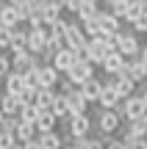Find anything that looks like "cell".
I'll list each match as a JSON object with an SVG mask.
<instances>
[{
  "label": "cell",
  "mask_w": 147,
  "mask_h": 149,
  "mask_svg": "<svg viewBox=\"0 0 147 149\" xmlns=\"http://www.w3.org/2000/svg\"><path fill=\"white\" fill-rule=\"evenodd\" d=\"M67 77H70L75 86H83L86 80L94 77V64H89V61H78V64L72 66L70 72H67Z\"/></svg>",
  "instance_id": "obj_8"
},
{
  "label": "cell",
  "mask_w": 147,
  "mask_h": 149,
  "mask_svg": "<svg viewBox=\"0 0 147 149\" xmlns=\"http://www.w3.org/2000/svg\"><path fill=\"white\" fill-rule=\"evenodd\" d=\"M122 74H128L131 80H136V83H144L147 80V66L139 61V55L136 58H125V72Z\"/></svg>",
  "instance_id": "obj_12"
},
{
  "label": "cell",
  "mask_w": 147,
  "mask_h": 149,
  "mask_svg": "<svg viewBox=\"0 0 147 149\" xmlns=\"http://www.w3.org/2000/svg\"><path fill=\"white\" fill-rule=\"evenodd\" d=\"M139 61H142V64L147 66V44H144V47H142V53H139Z\"/></svg>",
  "instance_id": "obj_44"
},
{
  "label": "cell",
  "mask_w": 147,
  "mask_h": 149,
  "mask_svg": "<svg viewBox=\"0 0 147 149\" xmlns=\"http://www.w3.org/2000/svg\"><path fill=\"white\" fill-rule=\"evenodd\" d=\"M144 36H147V33H144Z\"/></svg>",
  "instance_id": "obj_50"
},
{
  "label": "cell",
  "mask_w": 147,
  "mask_h": 149,
  "mask_svg": "<svg viewBox=\"0 0 147 149\" xmlns=\"http://www.w3.org/2000/svg\"><path fill=\"white\" fill-rule=\"evenodd\" d=\"M64 11H67L64 8V0H42V19L47 22V25L58 22Z\"/></svg>",
  "instance_id": "obj_9"
},
{
  "label": "cell",
  "mask_w": 147,
  "mask_h": 149,
  "mask_svg": "<svg viewBox=\"0 0 147 149\" xmlns=\"http://www.w3.org/2000/svg\"><path fill=\"white\" fill-rule=\"evenodd\" d=\"M100 22H103L106 33H120L122 31V19L117 14H111V11H103V14H100Z\"/></svg>",
  "instance_id": "obj_26"
},
{
  "label": "cell",
  "mask_w": 147,
  "mask_h": 149,
  "mask_svg": "<svg viewBox=\"0 0 147 149\" xmlns=\"http://www.w3.org/2000/svg\"><path fill=\"white\" fill-rule=\"evenodd\" d=\"M131 28H133L136 33H147V11H142V14L131 22Z\"/></svg>",
  "instance_id": "obj_36"
},
{
  "label": "cell",
  "mask_w": 147,
  "mask_h": 149,
  "mask_svg": "<svg viewBox=\"0 0 147 149\" xmlns=\"http://www.w3.org/2000/svg\"><path fill=\"white\" fill-rule=\"evenodd\" d=\"M22 77H25V86H28V88H42V86H39V66H36L33 72L22 74Z\"/></svg>",
  "instance_id": "obj_37"
},
{
  "label": "cell",
  "mask_w": 147,
  "mask_h": 149,
  "mask_svg": "<svg viewBox=\"0 0 147 149\" xmlns=\"http://www.w3.org/2000/svg\"><path fill=\"white\" fill-rule=\"evenodd\" d=\"M103 11H106V8H100V3H94V0H86V3L81 6V11H78L75 17L83 22V19H94V17H100Z\"/></svg>",
  "instance_id": "obj_25"
},
{
  "label": "cell",
  "mask_w": 147,
  "mask_h": 149,
  "mask_svg": "<svg viewBox=\"0 0 147 149\" xmlns=\"http://www.w3.org/2000/svg\"><path fill=\"white\" fill-rule=\"evenodd\" d=\"M67 130H70L72 138H86V135H92V130H94V119L89 116V113H78V116L70 119Z\"/></svg>",
  "instance_id": "obj_5"
},
{
  "label": "cell",
  "mask_w": 147,
  "mask_h": 149,
  "mask_svg": "<svg viewBox=\"0 0 147 149\" xmlns=\"http://www.w3.org/2000/svg\"><path fill=\"white\" fill-rule=\"evenodd\" d=\"M56 94H58L56 88H39V94H36V105H39V108H50V102L56 100Z\"/></svg>",
  "instance_id": "obj_30"
},
{
  "label": "cell",
  "mask_w": 147,
  "mask_h": 149,
  "mask_svg": "<svg viewBox=\"0 0 147 149\" xmlns=\"http://www.w3.org/2000/svg\"><path fill=\"white\" fill-rule=\"evenodd\" d=\"M67 28H70V22H67L64 17H61L58 22H53V28H50V33H58V36H64V33H67Z\"/></svg>",
  "instance_id": "obj_40"
},
{
  "label": "cell",
  "mask_w": 147,
  "mask_h": 149,
  "mask_svg": "<svg viewBox=\"0 0 147 149\" xmlns=\"http://www.w3.org/2000/svg\"><path fill=\"white\" fill-rule=\"evenodd\" d=\"M61 74L58 69H56L53 64H44V66H39V86L42 88H58V83H61Z\"/></svg>",
  "instance_id": "obj_10"
},
{
  "label": "cell",
  "mask_w": 147,
  "mask_h": 149,
  "mask_svg": "<svg viewBox=\"0 0 147 149\" xmlns=\"http://www.w3.org/2000/svg\"><path fill=\"white\" fill-rule=\"evenodd\" d=\"M20 122H22L20 116H6V119H3V124H0V130L14 135V133H17V127H20Z\"/></svg>",
  "instance_id": "obj_33"
},
{
  "label": "cell",
  "mask_w": 147,
  "mask_h": 149,
  "mask_svg": "<svg viewBox=\"0 0 147 149\" xmlns=\"http://www.w3.org/2000/svg\"><path fill=\"white\" fill-rule=\"evenodd\" d=\"M11 39H14V28H3L0 25V50H8Z\"/></svg>",
  "instance_id": "obj_34"
},
{
  "label": "cell",
  "mask_w": 147,
  "mask_h": 149,
  "mask_svg": "<svg viewBox=\"0 0 147 149\" xmlns=\"http://www.w3.org/2000/svg\"><path fill=\"white\" fill-rule=\"evenodd\" d=\"M0 108H3L6 116H20L22 100H20L17 94H8V91H3V97H0Z\"/></svg>",
  "instance_id": "obj_17"
},
{
  "label": "cell",
  "mask_w": 147,
  "mask_h": 149,
  "mask_svg": "<svg viewBox=\"0 0 147 149\" xmlns=\"http://www.w3.org/2000/svg\"><path fill=\"white\" fill-rule=\"evenodd\" d=\"M28 50V31H20V28H14V39H11V47H8V53L14 55V53H25ZM31 53V50H28Z\"/></svg>",
  "instance_id": "obj_24"
},
{
  "label": "cell",
  "mask_w": 147,
  "mask_h": 149,
  "mask_svg": "<svg viewBox=\"0 0 147 149\" xmlns=\"http://www.w3.org/2000/svg\"><path fill=\"white\" fill-rule=\"evenodd\" d=\"M108 138H111V135H103V133H97V135H89V138H86V149H106Z\"/></svg>",
  "instance_id": "obj_31"
},
{
  "label": "cell",
  "mask_w": 147,
  "mask_h": 149,
  "mask_svg": "<svg viewBox=\"0 0 147 149\" xmlns=\"http://www.w3.org/2000/svg\"><path fill=\"white\" fill-rule=\"evenodd\" d=\"M114 88H117V94H120L122 100H128V97H133V94H136L139 83H136V80H131L128 74H117V83H114Z\"/></svg>",
  "instance_id": "obj_16"
},
{
  "label": "cell",
  "mask_w": 147,
  "mask_h": 149,
  "mask_svg": "<svg viewBox=\"0 0 147 149\" xmlns=\"http://www.w3.org/2000/svg\"><path fill=\"white\" fill-rule=\"evenodd\" d=\"M117 113H120L125 122H133V119H142L144 113H147V105H144V100H142L139 94H133V97H128V100L120 102Z\"/></svg>",
  "instance_id": "obj_2"
},
{
  "label": "cell",
  "mask_w": 147,
  "mask_h": 149,
  "mask_svg": "<svg viewBox=\"0 0 147 149\" xmlns=\"http://www.w3.org/2000/svg\"><path fill=\"white\" fill-rule=\"evenodd\" d=\"M78 88H81V94L86 97L89 105H94V102H100V94H103V80L92 77V80H86L83 86H78Z\"/></svg>",
  "instance_id": "obj_14"
},
{
  "label": "cell",
  "mask_w": 147,
  "mask_h": 149,
  "mask_svg": "<svg viewBox=\"0 0 147 149\" xmlns=\"http://www.w3.org/2000/svg\"><path fill=\"white\" fill-rule=\"evenodd\" d=\"M39 144H42V149H64V135H61L58 130L42 133V135H39Z\"/></svg>",
  "instance_id": "obj_21"
},
{
  "label": "cell",
  "mask_w": 147,
  "mask_h": 149,
  "mask_svg": "<svg viewBox=\"0 0 147 149\" xmlns=\"http://www.w3.org/2000/svg\"><path fill=\"white\" fill-rule=\"evenodd\" d=\"M106 55H108V47L103 44V39H89V44H86V61L89 64H94V66H103V61H106Z\"/></svg>",
  "instance_id": "obj_7"
},
{
  "label": "cell",
  "mask_w": 147,
  "mask_h": 149,
  "mask_svg": "<svg viewBox=\"0 0 147 149\" xmlns=\"http://www.w3.org/2000/svg\"><path fill=\"white\" fill-rule=\"evenodd\" d=\"M139 97H142V100H144V105H147V83L142 86V91H139Z\"/></svg>",
  "instance_id": "obj_45"
},
{
  "label": "cell",
  "mask_w": 147,
  "mask_h": 149,
  "mask_svg": "<svg viewBox=\"0 0 147 149\" xmlns=\"http://www.w3.org/2000/svg\"><path fill=\"white\" fill-rule=\"evenodd\" d=\"M17 144V135H11V133H3L0 130V149H11Z\"/></svg>",
  "instance_id": "obj_38"
},
{
  "label": "cell",
  "mask_w": 147,
  "mask_h": 149,
  "mask_svg": "<svg viewBox=\"0 0 147 149\" xmlns=\"http://www.w3.org/2000/svg\"><path fill=\"white\" fill-rule=\"evenodd\" d=\"M83 3H86V0H64V8L70 11V14H78Z\"/></svg>",
  "instance_id": "obj_41"
},
{
  "label": "cell",
  "mask_w": 147,
  "mask_h": 149,
  "mask_svg": "<svg viewBox=\"0 0 147 149\" xmlns=\"http://www.w3.org/2000/svg\"><path fill=\"white\" fill-rule=\"evenodd\" d=\"M3 86H6V91H8V94H17V97H20L22 91H25V77H22V74H17V72H11L8 77L3 80Z\"/></svg>",
  "instance_id": "obj_23"
},
{
  "label": "cell",
  "mask_w": 147,
  "mask_h": 149,
  "mask_svg": "<svg viewBox=\"0 0 147 149\" xmlns=\"http://www.w3.org/2000/svg\"><path fill=\"white\" fill-rule=\"evenodd\" d=\"M22 146H25V149H42V144H39V138H36V141H28V144H22Z\"/></svg>",
  "instance_id": "obj_43"
},
{
  "label": "cell",
  "mask_w": 147,
  "mask_h": 149,
  "mask_svg": "<svg viewBox=\"0 0 147 149\" xmlns=\"http://www.w3.org/2000/svg\"><path fill=\"white\" fill-rule=\"evenodd\" d=\"M3 119H6V113H3V108H0V124H3Z\"/></svg>",
  "instance_id": "obj_47"
},
{
  "label": "cell",
  "mask_w": 147,
  "mask_h": 149,
  "mask_svg": "<svg viewBox=\"0 0 147 149\" xmlns=\"http://www.w3.org/2000/svg\"><path fill=\"white\" fill-rule=\"evenodd\" d=\"M0 3H3V0H0Z\"/></svg>",
  "instance_id": "obj_49"
},
{
  "label": "cell",
  "mask_w": 147,
  "mask_h": 149,
  "mask_svg": "<svg viewBox=\"0 0 147 149\" xmlns=\"http://www.w3.org/2000/svg\"><path fill=\"white\" fill-rule=\"evenodd\" d=\"M36 130H39V135H42V133H53V130H58V116H56L50 108H39Z\"/></svg>",
  "instance_id": "obj_11"
},
{
  "label": "cell",
  "mask_w": 147,
  "mask_h": 149,
  "mask_svg": "<svg viewBox=\"0 0 147 149\" xmlns=\"http://www.w3.org/2000/svg\"><path fill=\"white\" fill-rule=\"evenodd\" d=\"M14 72V64H11V55L0 53V80H6L8 74Z\"/></svg>",
  "instance_id": "obj_32"
},
{
  "label": "cell",
  "mask_w": 147,
  "mask_h": 149,
  "mask_svg": "<svg viewBox=\"0 0 147 149\" xmlns=\"http://www.w3.org/2000/svg\"><path fill=\"white\" fill-rule=\"evenodd\" d=\"M11 64H14V72L17 74H28V72L36 69V66H42L39 58L33 53H28V50H25V53H14V55H11Z\"/></svg>",
  "instance_id": "obj_6"
},
{
  "label": "cell",
  "mask_w": 147,
  "mask_h": 149,
  "mask_svg": "<svg viewBox=\"0 0 147 149\" xmlns=\"http://www.w3.org/2000/svg\"><path fill=\"white\" fill-rule=\"evenodd\" d=\"M122 124H125V119H122L117 111H108V108H100L97 116H94V127H97V133H103V135H114L117 130H122Z\"/></svg>",
  "instance_id": "obj_1"
},
{
  "label": "cell",
  "mask_w": 147,
  "mask_h": 149,
  "mask_svg": "<svg viewBox=\"0 0 147 149\" xmlns=\"http://www.w3.org/2000/svg\"><path fill=\"white\" fill-rule=\"evenodd\" d=\"M100 6H106V11H111V14H117L120 19H125L131 0H106V3H100Z\"/></svg>",
  "instance_id": "obj_27"
},
{
  "label": "cell",
  "mask_w": 147,
  "mask_h": 149,
  "mask_svg": "<svg viewBox=\"0 0 147 149\" xmlns=\"http://www.w3.org/2000/svg\"><path fill=\"white\" fill-rule=\"evenodd\" d=\"M0 25L3 28H20V14H17V8L11 3H3L0 6Z\"/></svg>",
  "instance_id": "obj_18"
},
{
  "label": "cell",
  "mask_w": 147,
  "mask_h": 149,
  "mask_svg": "<svg viewBox=\"0 0 147 149\" xmlns=\"http://www.w3.org/2000/svg\"><path fill=\"white\" fill-rule=\"evenodd\" d=\"M117 50H120L125 58H136L142 53V44L136 39V31H120L117 33Z\"/></svg>",
  "instance_id": "obj_3"
},
{
  "label": "cell",
  "mask_w": 147,
  "mask_h": 149,
  "mask_svg": "<svg viewBox=\"0 0 147 149\" xmlns=\"http://www.w3.org/2000/svg\"><path fill=\"white\" fill-rule=\"evenodd\" d=\"M120 102H122V97L117 94L114 86H103V94H100V102H97V105L100 108H108V111H117Z\"/></svg>",
  "instance_id": "obj_19"
},
{
  "label": "cell",
  "mask_w": 147,
  "mask_h": 149,
  "mask_svg": "<svg viewBox=\"0 0 147 149\" xmlns=\"http://www.w3.org/2000/svg\"><path fill=\"white\" fill-rule=\"evenodd\" d=\"M106 149H128V146H125V141H122V138H114V135H111L108 144H106Z\"/></svg>",
  "instance_id": "obj_42"
},
{
  "label": "cell",
  "mask_w": 147,
  "mask_h": 149,
  "mask_svg": "<svg viewBox=\"0 0 147 149\" xmlns=\"http://www.w3.org/2000/svg\"><path fill=\"white\" fill-rule=\"evenodd\" d=\"M128 149H147V138H122Z\"/></svg>",
  "instance_id": "obj_39"
},
{
  "label": "cell",
  "mask_w": 147,
  "mask_h": 149,
  "mask_svg": "<svg viewBox=\"0 0 147 149\" xmlns=\"http://www.w3.org/2000/svg\"><path fill=\"white\" fill-rule=\"evenodd\" d=\"M67 108H70V113H72V116H78V113H86L89 102H86V97L81 94V88H75L70 97H67Z\"/></svg>",
  "instance_id": "obj_20"
},
{
  "label": "cell",
  "mask_w": 147,
  "mask_h": 149,
  "mask_svg": "<svg viewBox=\"0 0 147 149\" xmlns=\"http://www.w3.org/2000/svg\"><path fill=\"white\" fill-rule=\"evenodd\" d=\"M17 141L20 144H28V141H36L39 138V130H36V124H28V122H20V127H17Z\"/></svg>",
  "instance_id": "obj_22"
},
{
  "label": "cell",
  "mask_w": 147,
  "mask_h": 149,
  "mask_svg": "<svg viewBox=\"0 0 147 149\" xmlns=\"http://www.w3.org/2000/svg\"><path fill=\"white\" fill-rule=\"evenodd\" d=\"M64 42H67V50H86L89 36H86V31H83V25L78 19L70 22V28H67V33H64Z\"/></svg>",
  "instance_id": "obj_4"
},
{
  "label": "cell",
  "mask_w": 147,
  "mask_h": 149,
  "mask_svg": "<svg viewBox=\"0 0 147 149\" xmlns=\"http://www.w3.org/2000/svg\"><path fill=\"white\" fill-rule=\"evenodd\" d=\"M47 39H50V33H47V31H39V28H28V50H31L33 55L44 50Z\"/></svg>",
  "instance_id": "obj_13"
},
{
  "label": "cell",
  "mask_w": 147,
  "mask_h": 149,
  "mask_svg": "<svg viewBox=\"0 0 147 149\" xmlns=\"http://www.w3.org/2000/svg\"><path fill=\"white\" fill-rule=\"evenodd\" d=\"M94 3H106V0H94Z\"/></svg>",
  "instance_id": "obj_48"
},
{
  "label": "cell",
  "mask_w": 147,
  "mask_h": 149,
  "mask_svg": "<svg viewBox=\"0 0 147 149\" xmlns=\"http://www.w3.org/2000/svg\"><path fill=\"white\" fill-rule=\"evenodd\" d=\"M11 149H25V146H22V144H20V141H17V144H14V146H11Z\"/></svg>",
  "instance_id": "obj_46"
},
{
  "label": "cell",
  "mask_w": 147,
  "mask_h": 149,
  "mask_svg": "<svg viewBox=\"0 0 147 149\" xmlns=\"http://www.w3.org/2000/svg\"><path fill=\"white\" fill-rule=\"evenodd\" d=\"M103 72L106 74H122L125 72V55L122 53H108L103 61Z\"/></svg>",
  "instance_id": "obj_15"
},
{
  "label": "cell",
  "mask_w": 147,
  "mask_h": 149,
  "mask_svg": "<svg viewBox=\"0 0 147 149\" xmlns=\"http://www.w3.org/2000/svg\"><path fill=\"white\" fill-rule=\"evenodd\" d=\"M36 116H39V105L36 102H25V105L20 108V119L28 124H36Z\"/></svg>",
  "instance_id": "obj_29"
},
{
  "label": "cell",
  "mask_w": 147,
  "mask_h": 149,
  "mask_svg": "<svg viewBox=\"0 0 147 149\" xmlns=\"http://www.w3.org/2000/svg\"><path fill=\"white\" fill-rule=\"evenodd\" d=\"M78 22H81V19H78ZM81 25H83V31H86L89 39H97L100 33H103V22H100V17H94V19H83Z\"/></svg>",
  "instance_id": "obj_28"
},
{
  "label": "cell",
  "mask_w": 147,
  "mask_h": 149,
  "mask_svg": "<svg viewBox=\"0 0 147 149\" xmlns=\"http://www.w3.org/2000/svg\"><path fill=\"white\" fill-rule=\"evenodd\" d=\"M75 88H78V86H75V83H72V80H70V77L64 74V77H61V83H58V88H56V91H58L61 97H70V94H72Z\"/></svg>",
  "instance_id": "obj_35"
}]
</instances>
